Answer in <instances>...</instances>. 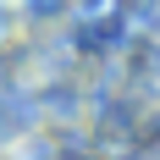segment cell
<instances>
[{
  "mask_svg": "<svg viewBox=\"0 0 160 160\" xmlns=\"http://www.w3.org/2000/svg\"><path fill=\"white\" fill-rule=\"evenodd\" d=\"M111 11L122 17V22H132V28H149L160 17V0H111Z\"/></svg>",
  "mask_w": 160,
  "mask_h": 160,
  "instance_id": "6da1fadb",
  "label": "cell"
},
{
  "mask_svg": "<svg viewBox=\"0 0 160 160\" xmlns=\"http://www.w3.org/2000/svg\"><path fill=\"white\" fill-rule=\"evenodd\" d=\"M61 11H72V17H83V22H94V17H105L111 11V0H55Z\"/></svg>",
  "mask_w": 160,
  "mask_h": 160,
  "instance_id": "7a4b0ae2",
  "label": "cell"
},
{
  "mask_svg": "<svg viewBox=\"0 0 160 160\" xmlns=\"http://www.w3.org/2000/svg\"><path fill=\"white\" fill-rule=\"evenodd\" d=\"M22 6H28V0H0V11H22Z\"/></svg>",
  "mask_w": 160,
  "mask_h": 160,
  "instance_id": "3957f363",
  "label": "cell"
}]
</instances>
